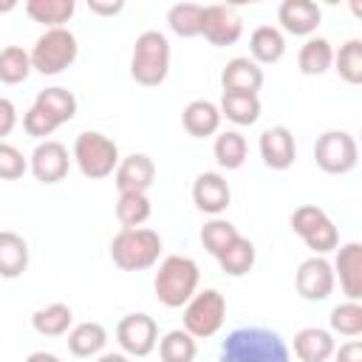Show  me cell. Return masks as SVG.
I'll use <instances>...</instances> for the list:
<instances>
[{
    "instance_id": "d4e9b609",
    "label": "cell",
    "mask_w": 362,
    "mask_h": 362,
    "mask_svg": "<svg viewBox=\"0 0 362 362\" xmlns=\"http://www.w3.org/2000/svg\"><path fill=\"white\" fill-rule=\"evenodd\" d=\"M334 65V48L325 37H308L297 54V68L305 76H322Z\"/></svg>"
},
{
    "instance_id": "ab89813d",
    "label": "cell",
    "mask_w": 362,
    "mask_h": 362,
    "mask_svg": "<svg viewBox=\"0 0 362 362\" xmlns=\"http://www.w3.org/2000/svg\"><path fill=\"white\" fill-rule=\"evenodd\" d=\"M23 127H25V133H28V136H34V139H42V141H45V136H51L59 124H57V119H51L42 107L31 105V107L25 110V116H23Z\"/></svg>"
},
{
    "instance_id": "484cf974",
    "label": "cell",
    "mask_w": 362,
    "mask_h": 362,
    "mask_svg": "<svg viewBox=\"0 0 362 362\" xmlns=\"http://www.w3.org/2000/svg\"><path fill=\"white\" fill-rule=\"evenodd\" d=\"M71 325H74V311L65 303H51L31 314V328L40 337H62L71 331Z\"/></svg>"
},
{
    "instance_id": "52a82bcc",
    "label": "cell",
    "mask_w": 362,
    "mask_h": 362,
    "mask_svg": "<svg viewBox=\"0 0 362 362\" xmlns=\"http://www.w3.org/2000/svg\"><path fill=\"white\" fill-rule=\"evenodd\" d=\"M291 232H297L303 238V243L314 252V255H328L331 249L339 246V229L334 226V221L328 218V212L317 204H303L291 212L288 218Z\"/></svg>"
},
{
    "instance_id": "4dcf8cb0",
    "label": "cell",
    "mask_w": 362,
    "mask_h": 362,
    "mask_svg": "<svg viewBox=\"0 0 362 362\" xmlns=\"http://www.w3.org/2000/svg\"><path fill=\"white\" fill-rule=\"evenodd\" d=\"M212 153H215L218 167H223V170H238V167H243L249 147H246V139H243L238 130H223V133L215 136Z\"/></svg>"
},
{
    "instance_id": "d6a6232c",
    "label": "cell",
    "mask_w": 362,
    "mask_h": 362,
    "mask_svg": "<svg viewBox=\"0 0 362 362\" xmlns=\"http://www.w3.org/2000/svg\"><path fill=\"white\" fill-rule=\"evenodd\" d=\"M167 25L178 37H198L204 28V6L198 3H175L167 11Z\"/></svg>"
},
{
    "instance_id": "9c48e42d",
    "label": "cell",
    "mask_w": 362,
    "mask_h": 362,
    "mask_svg": "<svg viewBox=\"0 0 362 362\" xmlns=\"http://www.w3.org/2000/svg\"><path fill=\"white\" fill-rule=\"evenodd\" d=\"M314 161L328 175H345L359 161L356 139L348 130H325L314 141Z\"/></svg>"
},
{
    "instance_id": "836d02e7",
    "label": "cell",
    "mask_w": 362,
    "mask_h": 362,
    "mask_svg": "<svg viewBox=\"0 0 362 362\" xmlns=\"http://www.w3.org/2000/svg\"><path fill=\"white\" fill-rule=\"evenodd\" d=\"M195 354H198L195 337H189L184 328L167 331L158 339V356H161V362H192Z\"/></svg>"
},
{
    "instance_id": "2e32d148",
    "label": "cell",
    "mask_w": 362,
    "mask_h": 362,
    "mask_svg": "<svg viewBox=\"0 0 362 362\" xmlns=\"http://www.w3.org/2000/svg\"><path fill=\"white\" fill-rule=\"evenodd\" d=\"M277 20L283 31L294 37H311L322 23V8L311 0H283L277 8Z\"/></svg>"
},
{
    "instance_id": "ac0fdd59",
    "label": "cell",
    "mask_w": 362,
    "mask_h": 362,
    "mask_svg": "<svg viewBox=\"0 0 362 362\" xmlns=\"http://www.w3.org/2000/svg\"><path fill=\"white\" fill-rule=\"evenodd\" d=\"M331 269H334V277H339L342 294L348 300L359 303V297H362V243L351 240V243L339 246Z\"/></svg>"
},
{
    "instance_id": "f546056e",
    "label": "cell",
    "mask_w": 362,
    "mask_h": 362,
    "mask_svg": "<svg viewBox=\"0 0 362 362\" xmlns=\"http://www.w3.org/2000/svg\"><path fill=\"white\" fill-rule=\"evenodd\" d=\"M34 105L42 107L51 119H57V124H65V122H71L76 116V96L68 88H59V85L40 90Z\"/></svg>"
},
{
    "instance_id": "3957f363",
    "label": "cell",
    "mask_w": 362,
    "mask_h": 362,
    "mask_svg": "<svg viewBox=\"0 0 362 362\" xmlns=\"http://www.w3.org/2000/svg\"><path fill=\"white\" fill-rule=\"evenodd\" d=\"M167 74H170V42H167V37L156 28L141 31L133 42L130 76L144 88H156L167 79Z\"/></svg>"
},
{
    "instance_id": "ffe728a7",
    "label": "cell",
    "mask_w": 362,
    "mask_h": 362,
    "mask_svg": "<svg viewBox=\"0 0 362 362\" xmlns=\"http://www.w3.org/2000/svg\"><path fill=\"white\" fill-rule=\"evenodd\" d=\"M334 348H337L334 334L325 328L311 325L294 334V356L300 362H328L334 356Z\"/></svg>"
},
{
    "instance_id": "b9f144b4",
    "label": "cell",
    "mask_w": 362,
    "mask_h": 362,
    "mask_svg": "<svg viewBox=\"0 0 362 362\" xmlns=\"http://www.w3.org/2000/svg\"><path fill=\"white\" fill-rule=\"evenodd\" d=\"M334 359L337 362H362V342L359 339H348L345 345L334 348Z\"/></svg>"
},
{
    "instance_id": "f35d334b",
    "label": "cell",
    "mask_w": 362,
    "mask_h": 362,
    "mask_svg": "<svg viewBox=\"0 0 362 362\" xmlns=\"http://www.w3.org/2000/svg\"><path fill=\"white\" fill-rule=\"evenodd\" d=\"M28 170V158L8 141H0V178L3 181H17Z\"/></svg>"
},
{
    "instance_id": "ba28073f",
    "label": "cell",
    "mask_w": 362,
    "mask_h": 362,
    "mask_svg": "<svg viewBox=\"0 0 362 362\" xmlns=\"http://www.w3.org/2000/svg\"><path fill=\"white\" fill-rule=\"evenodd\" d=\"M226 320V297L218 288H204L184 305V331L195 339H209L221 331Z\"/></svg>"
},
{
    "instance_id": "74e56055",
    "label": "cell",
    "mask_w": 362,
    "mask_h": 362,
    "mask_svg": "<svg viewBox=\"0 0 362 362\" xmlns=\"http://www.w3.org/2000/svg\"><path fill=\"white\" fill-rule=\"evenodd\" d=\"M328 325H331L334 334L359 337L362 334V305L356 300H345V303L334 305L331 317H328Z\"/></svg>"
},
{
    "instance_id": "83f0119b",
    "label": "cell",
    "mask_w": 362,
    "mask_h": 362,
    "mask_svg": "<svg viewBox=\"0 0 362 362\" xmlns=\"http://www.w3.org/2000/svg\"><path fill=\"white\" fill-rule=\"evenodd\" d=\"M255 257H257L255 243H252L249 238L238 235V238H235V240H232V243L218 255V266H221L229 277H243V274H249V272H252Z\"/></svg>"
},
{
    "instance_id": "603a6c76",
    "label": "cell",
    "mask_w": 362,
    "mask_h": 362,
    "mask_svg": "<svg viewBox=\"0 0 362 362\" xmlns=\"http://www.w3.org/2000/svg\"><path fill=\"white\" fill-rule=\"evenodd\" d=\"M107 345V331L102 322H79L68 331V351L79 359H90L96 354H102V348Z\"/></svg>"
},
{
    "instance_id": "7a4b0ae2",
    "label": "cell",
    "mask_w": 362,
    "mask_h": 362,
    "mask_svg": "<svg viewBox=\"0 0 362 362\" xmlns=\"http://www.w3.org/2000/svg\"><path fill=\"white\" fill-rule=\"evenodd\" d=\"M198 263L187 255H170L158 263V272L153 277V291L161 305L167 308H181L189 303V297L198 291Z\"/></svg>"
},
{
    "instance_id": "8992f818",
    "label": "cell",
    "mask_w": 362,
    "mask_h": 362,
    "mask_svg": "<svg viewBox=\"0 0 362 362\" xmlns=\"http://www.w3.org/2000/svg\"><path fill=\"white\" fill-rule=\"evenodd\" d=\"M74 161L85 178H107L119 167V147L110 136L99 130H85L74 141Z\"/></svg>"
},
{
    "instance_id": "e575fe53",
    "label": "cell",
    "mask_w": 362,
    "mask_h": 362,
    "mask_svg": "<svg viewBox=\"0 0 362 362\" xmlns=\"http://www.w3.org/2000/svg\"><path fill=\"white\" fill-rule=\"evenodd\" d=\"M334 71L348 82L359 85L362 82V40H345L339 51H334Z\"/></svg>"
},
{
    "instance_id": "cb8c5ba5",
    "label": "cell",
    "mask_w": 362,
    "mask_h": 362,
    "mask_svg": "<svg viewBox=\"0 0 362 362\" xmlns=\"http://www.w3.org/2000/svg\"><path fill=\"white\" fill-rule=\"evenodd\" d=\"M28 269V243L17 232H0V277L14 280Z\"/></svg>"
},
{
    "instance_id": "30bf717a",
    "label": "cell",
    "mask_w": 362,
    "mask_h": 362,
    "mask_svg": "<svg viewBox=\"0 0 362 362\" xmlns=\"http://www.w3.org/2000/svg\"><path fill=\"white\" fill-rule=\"evenodd\" d=\"M116 342L127 356H147L158 345V325L150 314H127L116 325Z\"/></svg>"
},
{
    "instance_id": "4fadbf2b",
    "label": "cell",
    "mask_w": 362,
    "mask_h": 362,
    "mask_svg": "<svg viewBox=\"0 0 362 362\" xmlns=\"http://www.w3.org/2000/svg\"><path fill=\"white\" fill-rule=\"evenodd\" d=\"M201 34L212 45L226 48V45H235L240 40L243 20L232 6H204V28H201Z\"/></svg>"
},
{
    "instance_id": "4316f807",
    "label": "cell",
    "mask_w": 362,
    "mask_h": 362,
    "mask_svg": "<svg viewBox=\"0 0 362 362\" xmlns=\"http://www.w3.org/2000/svg\"><path fill=\"white\" fill-rule=\"evenodd\" d=\"M74 11H76L74 0H28L25 3V14L34 23H42L45 28H65Z\"/></svg>"
},
{
    "instance_id": "9a60e30c",
    "label": "cell",
    "mask_w": 362,
    "mask_h": 362,
    "mask_svg": "<svg viewBox=\"0 0 362 362\" xmlns=\"http://www.w3.org/2000/svg\"><path fill=\"white\" fill-rule=\"evenodd\" d=\"M119 192H147L156 181V164L144 153H130L119 158V167L113 173Z\"/></svg>"
},
{
    "instance_id": "8d00e7d4",
    "label": "cell",
    "mask_w": 362,
    "mask_h": 362,
    "mask_svg": "<svg viewBox=\"0 0 362 362\" xmlns=\"http://www.w3.org/2000/svg\"><path fill=\"white\" fill-rule=\"evenodd\" d=\"M238 235H240V232H238L235 223L226 221V218H212V221H206V223L201 226V243H204V249H206L212 257H218Z\"/></svg>"
},
{
    "instance_id": "5b68a950",
    "label": "cell",
    "mask_w": 362,
    "mask_h": 362,
    "mask_svg": "<svg viewBox=\"0 0 362 362\" xmlns=\"http://www.w3.org/2000/svg\"><path fill=\"white\" fill-rule=\"evenodd\" d=\"M79 54V45H76V37L68 31V28H45L34 48L28 51L31 57V71L42 74V76H54V74H62L65 68L74 65Z\"/></svg>"
},
{
    "instance_id": "f1b7e54d",
    "label": "cell",
    "mask_w": 362,
    "mask_h": 362,
    "mask_svg": "<svg viewBox=\"0 0 362 362\" xmlns=\"http://www.w3.org/2000/svg\"><path fill=\"white\" fill-rule=\"evenodd\" d=\"M218 110H221V119L226 116L232 124H255L260 119V99L255 93H229V90H223Z\"/></svg>"
},
{
    "instance_id": "7c38bea8",
    "label": "cell",
    "mask_w": 362,
    "mask_h": 362,
    "mask_svg": "<svg viewBox=\"0 0 362 362\" xmlns=\"http://www.w3.org/2000/svg\"><path fill=\"white\" fill-rule=\"evenodd\" d=\"M68 167H71V156H68V147L62 141H54V139H45L34 147L31 158H28V170L34 173V178L40 184H57L68 175Z\"/></svg>"
},
{
    "instance_id": "e0dca14e",
    "label": "cell",
    "mask_w": 362,
    "mask_h": 362,
    "mask_svg": "<svg viewBox=\"0 0 362 362\" xmlns=\"http://www.w3.org/2000/svg\"><path fill=\"white\" fill-rule=\"evenodd\" d=\"M192 201H195V206L201 212L218 218L229 206L232 189H229V184H226V178L221 173H201L195 178V184H192Z\"/></svg>"
},
{
    "instance_id": "44dd1931",
    "label": "cell",
    "mask_w": 362,
    "mask_h": 362,
    "mask_svg": "<svg viewBox=\"0 0 362 362\" xmlns=\"http://www.w3.org/2000/svg\"><path fill=\"white\" fill-rule=\"evenodd\" d=\"M181 122H184V130L192 139H206V136H215L218 133V127H221V110L209 99H192L184 107Z\"/></svg>"
},
{
    "instance_id": "60d3db41",
    "label": "cell",
    "mask_w": 362,
    "mask_h": 362,
    "mask_svg": "<svg viewBox=\"0 0 362 362\" xmlns=\"http://www.w3.org/2000/svg\"><path fill=\"white\" fill-rule=\"evenodd\" d=\"M14 124H17V107L11 99L0 96V141L14 130Z\"/></svg>"
},
{
    "instance_id": "bcb514c9",
    "label": "cell",
    "mask_w": 362,
    "mask_h": 362,
    "mask_svg": "<svg viewBox=\"0 0 362 362\" xmlns=\"http://www.w3.org/2000/svg\"><path fill=\"white\" fill-rule=\"evenodd\" d=\"M17 8V3L14 0H0V14H6V11H14Z\"/></svg>"
},
{
    "instance_id": "6da1fadb",
    "label": "cell",
    "mask_w": 362,
    "mask_h": 362,
    "mask_svg": "<svg viewBox=\"0 0 362 362\" xmlns=\"http://www.w3.org/2000/svg\"><path fill=\"white\" fill-rule=\"evenodd\" d=\"M218 362H291V354L277 331L246 325L223 339Z\"/></svg>"
},
{
    "instance_id": "277c9868",
    "label": "cell",
    "mask_w": 362,
    "mask_h": 362,
    "mask_svg": "<svg viewBox=\"0 0 362 362\" xmlns=\"http://www.w3.org/2000/svg\"><path fill=\"white\" fill-rule=\"evenodd\" d=\"M161 255V238L153 229H119L110 240V260L122 272H144L156 266Z\"/></svg>"
},
{
    "instance_id": "5bb4252c",
    "label": "cell",
    "mask_w": 362,
    "mask_h": 362,
    "mask_svg": "<svg viewBox=\"0 0 362 362\" xmlns=\"http://www.w3.org/2000/svg\"><path fill=\"white\" fill-rule=\"evenodd\" d=\"M260 158L269 170H288L297 158V144H294V136L286 124H274V127H266L260 133Z\"/></svg>"
},
{
    "instance_id": "d6986e66",
    "label": "cell",
    "mask_w": 362,
    "mask_h": 362,
    "mask_svg": "<svg viewBox=\"0 0 362 362\" xmlns=\"http://www.w3.org/2000/svg\"><path fill=\"white\" fill-rule=\"evenodd\" d=\"M221 85L229 93H255L263 88V68L249 57H235L221 71Z\"/></svg>"
},
{
    "instance_id": "1f68e13d",
    "label": "cell",
    "mask_w": 362,
    "mask_h": 362,
    "mask_svg": "<svg viewBox=\"0 0 362 362\" xmlns=\"http://www.w3.org/2000/svg\"><path fill=\"white\" fill-rule=\"evenodd\" d=\"M153 206L147 192H119L116 201V218L122 223V229H139L141 223H147Z\"/></svg>"
},
{
    "instance_id": "f6af8a7d",
    "label": "cell",
    "mask_w": 362,
    "mask_h": 362,
    "mask_svg": "<svg viewBox=\"0 0 362 362\" xmlns=\"http://www.w3.org/2000/svg\"><path fill=\"white\" fill-rule=\"evenodd\" d=\"M96 362H130L127 354H102Z\"/></svg>"
},
{
    "instance_id": "7402d4cb",
    "label": "cell",
    "mask_w": 362,
    "mask_h": 362,
    "mask_svg": "<svg viewBox=\"0 0 362 362\" xmlns=\"http://www.w3.org/2000/svg\"><path fill=\"white\" fill-rule=\"evenodd\" d=\"M249 59L257 65H274L286 54V37L277 25H257L249 37Z\"/></svg>"
},
{
    "instance_id": "ee69618b",
    "label": "cell",
    "mask_w": 362,
    "mask_h": 362,
    "mask_svg": "<svg viewBox=\"0 0 362 362\" xmlns=\"http://www.w3.org/2000/svg\"><path fill=\"white\" fill-rule=\"evenodd\" d=\"M25 362H62V359L57 354H48V351H34V354H28Z\"/></svg>"
},
{
    "instance_id": "8fae6325",
    "label": "cell",
    "mask_w": 362,
    "mask_h": 362,
    "mask_svg": "<svg viewBox=\"0 0 362 362\" xmlns=\"http://www.w3.org/2000/svg\"><path fill=\"white\" fill-rule=\"evenodd\" d=\"M334 269L331 263L322 257V255H311L305 257L300 266H297V274H294V286H297V294L303 300H311V303H320L325 300L331 291H334Z\"/></svg>"
},
{
    "instance_id": "7bdbcfd3",
    "label": "cell",
    "mask_w": 362,
    "mask_h": 362,
    "mask_svg": "<svg viewBox=\"0 0 362 362\" xmlns=\"http://www.w3.org/2000/svg\"><path fill=\"white\" fill-rule=\"evenodd\" d=\"M88 8H90L93 14L113 17V14H119V11L124 8V3H122V0H116V3H99V0H88Z\"/></svg>"
},
{
    "instance_id": "d590c367",
    "label": "cell",
    "mask_w": 362,
    "mask_h": 362,
    "mask_svg": "<svg viewBox=\"0 0 362 362\" xmlns=\"http://www.w3.org/2000/svg\"><path fill=\"white\" fill-rule=\"evenodd\" d=\"M31 74V57L20 45H6L0 51V82L3 85H20Z\"/></svg>"
}]
</instances>
